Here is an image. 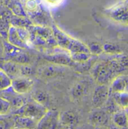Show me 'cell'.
I'll return each instance as SVG.
<instances>
[{"label": "cell", "instance_id": "27", "mask_svg": "<svg viewBox=\"0 0 128 129\" xmlns=\"http://www.w3.org/2000/svg\"><path fill=\"white\" fill-rule=\"evenodd\" d=\"M44 5L49 8H57L61 5L64 0H42Z\"/></svg>", "mask_w": 128, "mask_h": 129}, {"label": "cell", "instance_id": "21", "mask_svg": "<svg viewBox=\"0 0 128 129\" xmlns=\"http://www.w3.org/2000/svg\"><path fill=\"white\" fill-rule=\"evenodd\" d=\"M86 85H84L82 83H76L73 89H72V92H71V95H73V98H79L82 96H83L85 95V92L86 91Z\"/></svg>", "mask_w": 128, "mask_h": 129}, {"label": "cell", "instance_id": "4", "mask_svg": "<svg viewBox=\"0 0 128 129\" xmlns=\"http://www.w3.org/2000/svg\"><path fill=\"white\" fill-rule=\"evenodd\" d=\"M46 52L44 55V59L50 63L62 66H74L76 64L70 58V53L58 46L46 50Z\"/></svg>", "mask_w": 128, "mask_h": 129}, {"label": "cell", "instance_id": "23", "mask_svg": "<svg viewBox=\"0 0 128 129\" xmlns=\"http://www.w3.org/2000/svg\"><path fill=\"white\" fill-rule=\"evenodd\" d=\"M11 108V104L9 100L0 97V116L8 114Z\"/></svg>", "mask_w": 128, "mask_h": 129}, {"label": "cell", "instance_id": "15", "mask_svg": "<svg viewBox=\"0 0 128 129\" xmlns=\"http://www.w3.org/2000/svg\"><path fill=\"white\" fill-rule=\"evenodd\" d=\"M112 121L115 125L119 128H127V114L126 109H120L115 112Z\"/></svg>", "mask_w": 128, "mask_h": 129}, {"label": "cell", "instance_id": "16", "mask_svg": "<svg viewBox=\"0 0 128 129\" xmlns=\"http://www.w3.org/2000/svg\"><path fill=\"white\" fill-rule=\"evenodd\" d=\"M14 123L17 128H34L35 127V125H37V122L32 119L20 115H17V117L14 119Z\"/></svg>", "mask_w": 128, "mask_h": 129}, {"label": "cell", "instance_id": "20", "mask_svg": "<svg viewBox=\"0 0 128 129\" xmlns=\"http://www.w3.org/2000/svg\"><path fill=\"white\" fill-rule=\"evenodd\" d=\"M32 96L33 100L35 102H37L41 105L44 106L48 102V95L44 91L37 90L33 92V94H32Z\"/></svg>", "mask_w": 128, "mask_h": 129}, {"label": "cell", "instance_id": "1", "mask_svg": "<svg viewBox=\"0 0 128 129\" xmlns=\"http://www.w3.org/2000/svg\"><path fill=\"white\" fill-rule=\"evenodd\" d=\"M29 33L30 41L33 47L48 50L57 47L52 28L47 26L32 25L26 27Z\"/></svg>", "mask_w": 128, "mask_h": 129}, {"label": "cell", "instance_id": "8", "mask_svg": "<svg viewBox=\"0 0 128 129\" xmlns=\"http://www.w3.org/2000/svg\"><path fill=\"white\" fill-rule=\"evenodd\" d=\"M108 16L117 23L127 24V2H121L107 11Z\"/></svg>", "mask_w": 128, "mask_h": 129}, {"label": "cell", "instance_id": "29", "mask_svg": "<svg viewBox=\"0 0 128 129\" xmlns=\"http://www.w3.org/2000/svg\"><path fill=\"white\" fill-rule=\"evenodd\" d=\"M2 40H4V39H3V38H2V36L0 35V41H2Z\"/></svg>", "mask_w": 128, "mask_h": 129}, {"label": "cell", "instance_id": "24", "mask_svg": "<svg viewBox=\"0 0 128 129\" xmlns=\"http://www.w3.org/2000/svg\"><path fill=\"white\" fill-rule=\"evenodd\" d=\"M88 47H89V50L90 51V53L92 55H100L101 53H103V47L98 44V43H95V42H93L89 45H87Z\"/></svg>", "mask_w": 128, "mask_h": 129}, {"label": "cell", "instance_id": "13", "mask_svg": "<svg viewBox=\"0 0 128 129\" xmlns=\"http://www.w3.org/2000/svg\"><path fill=\"white\" fill-rule=\"evenodd\" d=\"M21 64L8 60L2 64V70L12 79L21 76L20 72Z\"/></svg>", "mask_w": 128, "mask_h": 129}, {"label": "cell", "instance_id": "5", "mask_svg": "<svg viewBox=\"0 0 128 129\" xmlns=\"http://www.w3.org/2000/svg\"><path fill=\"white\" fill-rule=\"evenodd\" d=\"M48 109L44 105H41L34 101L33 102L26 103L17 110V115L29 117L35 121L37 123L45 114Z\"/></svg>", "mask_w": 128, "mask_h": 129}, {"label": "cell", "instance_id": "10", "mask_svg": "<svg viewBox=\"0 0 128 129\" xmlns=\"http://www.w3.org/2000/svg\"><path fill=\"white\" fill-rule=\"evenodd\" d=\"M59 113L57 111L47 110L45 114L37 123L38 128H56L59 123Z\"/></svg>", "mask_w": 128, "mask_h": 129}, {"label": "cell", "instance_id": "6", "mask_svg": "<svg viewBox=\"0 0 128 129\" xmlns=\"http://www.w3.org/2000/svg\"><path fill=\"white\" fill-rule=\"evenodd\" d=\"M3 53L5 54L8 60L19 64H29V56L24 52V49L14 46L5 40L3 41Z\"/></svg>", "mask_w": 128, "mask_h": 129}, {"label": "cell", "instance_id": "25", "mask_svg": "<svg viewBox=\"0 0 128 129\" xmlns=\"http://www.w3.org/2000/svg\"><path fill=\"white\" fill-rule=\"evenodd\" d=\"M11 102V107H15L17 109H20V107H22L25 104V101L23 100V98H22L21 95H17V96L14 97L12 98L11 101H9Z\"/></svg>", "mask_w": 128, "mask_h": 129}, {"label": "cell", "instance_id": "12", "mask_svg": "<svg viewBox=\"0 0 128 129\" xmlns=\"http://www.w3.org/2000/svg\"><path fill=\"white\" fill-rule=\"evenodd\" d=\"M79 122V116L73 110L64 111L59 115V122L67 127L74 126Z\"/></svg>", "mask_w": 128, "mask_h": 129}, {"label": "cell", "instance_id": "2", "mask_svg": "<svg viewBox=\"0 0 128 129\" xmlns=\"http://www.w3.org/2000/svg\"><path fill=\"white\" fill-rule=\"evenodd\" d=\"M53 35L59 47L67 51L69 53H90L89 47L81 41L74 38L62 31L57 26L52 27Z\"/></svg>", "mask_w": 128, "mask_h": 129}, {"label": "cell", "instance_id": "7", "mask_svg": "<svg viewBox=\"0 0 128 129\" xmlns=\"http://www.w3.org/2000/svg\"><path fill=\"white\" fill-rule=\"evenodd\" d=\"M34 86V81L29 77L20 76L11 80V88L18 95H24L30 92Z\"/></svg>", "mask_w": 128, "mask_h": 129}, {"label": "cell", "instance_id": "26", "mask_svg": "<svg viewBox=\"0 0 128 129\" xmlns=\"http://www.w3.org/2000/svg\"><path fill=\"white\" fill-rule=\"evenodd\" d=\"M26 8L28 11L33 14L39 9V7L35 0H27L26 2Z\"/></svg>", "mask_w": 128, "mask_h": 129}, {"label": "cell", "instance_id": "14", "mask_svg": "<svg viewBox=\"0 0 128 129\" xmlns=\"http://www.w3.org/2000/svg\"><path fill=\"white\" fill-rule=\"evenodd\" d=\"M48 66L43 67L40 68L39 70L37 69V71H39V74L40 77H55L56 75H59L60 74L61 70H62V67H60V65L56 64H53Z\"/></svg>", "mask_w": 128, "mask_h": 129}, {"label": "cell", "instance_id": "11", "mask_svg": "<svg viewBox=\"0 0 128 129\" xmlns=\"http://www.w3.org/2000/svg\"><path fill=\"white\" fill-rule=\"evenodd\" d=\"M109 84L110 94L127 92V77L126 75L119 74L116 76Z\"/></svg>", "mask_w": 128, "mask_h": 129}, {"label": "cell", "instance_id": "3", "mask_svg": "<svg viewBox=\"0 0 128 129\" xmlns=\"http://www.w3.org/2000/svg\"><path fill=\"white\" fill-rule=\"evenodd\" d=\"M5 41L9 44L22 49L33 47L30 41L29 33L26 27H17L11 25Z\"/></svg>", "mask_w": 128, "mask_h": 129}, {"label": "cell", "instance_id": "19", "mask_svg": "<svg viewBox=\"0 0 128 129\" xmlns=\"http://www.w3.org/2000/svg\"><path fill=\"white\" fill-rule=\"evenodd\" d=\"M11 86V78L2 69H0V91L7 90Z\"/></svg>", "mask_w": 128, "mask_h": 129}, {"label": "cell", "instance_id": "17", "mask_svg": "<svg viewBox=\"0 0 128 129\" xmlns=\"http://www.w3.org/2000/svg\"><path fill=\"white\" fill-rule=\"evenodd\" d=\"M89 119L93 125H105L108 121V115L105 111H96L92 114Z\"/></svg>", "mask_w": 128, "mask_h": 129}, {"label": "cell", "instance_id": "18", "mask_svg": "<svg viewBox=\"0 0 128 129\" xmlns=\"http://www.w3.org/2000/svg\"><path fill=\"white\" fill-rule=\"evenodd\" d=\"M112 100L115 102V104L121 109L127 108L128 105V95L127 92H118V93H112Z\"/></svg>", "mask_w": 128, "mask_h": 129}, {"label": "cell", "instance_id": "28", "mask_svg": "<svg viewBox=\"0 0 128 129\" xmlns=\"http://www.w3.org/2000/svg\"><path fill=\"white\" fill-rule=\"evenodd\" d=\"M6 128V123L2 121V120H0V128Z\"/></svg>", "mask_w": 128, "mask_h": 129}, {"label": "cell", "instance_id": "22", "mask_svg": "<svg viewBox=\"0 0 128 129\" xmlns=\"http://www.w3.org/2000/svg\"><path fill=\"white\" fill-rule=\"evenodd\" d=\"M103 52L109 53L110 55H115V54H120L121 53V50L118 46L115 45L113 44L106 43L103 44Z\"/></svg>", "mask_w": 128, "mask_h": 129}, {"label": "cell", "instance_id": "9", "mask_svg": "<svg viewBox=\"0 0 128 129\" xmlns=\"http://www.w3.org/2000/svg\"><path fill=\"white\" fill-rule=\"evenodd\" d=\"M110 96L109 87L106 84H98L92 95V104L94 107L99 108L106 104Z\"/></svg>", "mask_w": 128, "mask_h": 129}]
</instances>
